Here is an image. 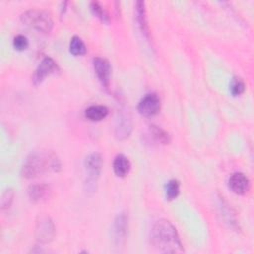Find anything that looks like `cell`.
<instances>
[{
	"label": "cell",
	"mask_w": 254,
	"mask_h": 254,
	"mask_svg": "<svg viewBox=\"0 0 254 254\" xmlns=\"http://www.w3.org/2000/svg\"><path fill=\"white\" fill-rule=\"evenodd\" d=\"M108 114V108L104 105H91L85 109L84 115L91 121H100Z\"/></svg>",
	"instance_id": "obj_14"
},
{
	"label": "cell",
	"mask_w": 254,
	"mask_h": 254,
	"mask_svg": "<svg viewBox=\"0 0 254 254\" xmlns=\"http://www.w3.org/2000/svg\"><path fill=\"white\" fill-rule=\"evenodd\" d=\"M180 193V183L176 179L170 180L166 185V197L168 200H174Z\"/></svg>",
	"instance_id": "obj_18"
},
{
	"label": "cell",
	"mask_w": 254,
	"mask_h": 254,
	"mask_svg": "<svg viewBox=\"0 0 254 254\" xmlns=\"http://www.w3.org/2000/svg\"><path fill=\"white\" fill-rule=\"evenodd\" d=\"M69 52L73 56H81V55L85 54V52H86L85 44L79 37L73 36L71 38L70 43H69Z\"/></svg>",
	"instance_id": "obj_17"
},
{
	"label": "cell",
	"mask_w": 254,
	"mask_h": 254,
	"mask_svg": "<svg viewBox=\"0 0 254 254\" xmlns=\"http://www.w3.org/2000/svg\"><path fill=\"white\" fill-rule=\"evenodd\" d=\"M136 17L138 25L142 31V33L149 38V26L146 16V9H145V3L143 1H137L136 2Z\"/></svg>",
	"instance_id": "obj_13"
},
{
	"label": "cell",
	"mask_w": 254,
	"mask_h": 254,
	"mask_svg": "<svg viewBox=\"0 0 254 254\" xmlns=\"http://www.w3.org/2000/svg\"><path fill=\"white\" fill-rule=\"evenodd\" d=\"M150 241L156 250L163 253L183 251L177 229L167 219H160L153 225L150 232Z\"/></svg>",
	"instance_id": "obj_2"
},
{
	"label": "cell",
	"mask_w": 254,
	"mask_h": 254,
	"mask_svg": "<svg viewBox=\"0 0 254 254\" xmlns=\"http://www.w3.org/2000/svg\"><path fill=\"white\" fill-rule=\"evenodd\" d=\"M57 69H58L57 64L54 62L53 59L49 57L44 58L34 72V75L32 77L33 83L35 85L42 83L47 76L55 72Z\"/></svg>",
	"instance_id": "obj_9"
},
{
	"label": "cell",
	"mask_w": 254,
	"mask_h": 254,
	"mask_svg": "<svg viewBox=\"0 0 254 254\" xmlns=\"http://www.w3.org/2000/svg\"><path fill=\"white\" fill-rule=\"evenodd\" d=\"M21 21L27 27L41 33H50L53 28V20L50 14L42 10H29L21 15Z\"/></svg>",
	"instance_id": "obj_3"
},
{
	"label": "cell",
	"mask_w": 254,
	"mask_h": 254,
	"mask_svg": "<svg viewBox=\"0 0 254 254\" xmlns=\"http://www.w3.org/2000/svg\"><path fill=\"white\" fill-rule=\"evenodd\" d=\"M84 167L87 174V190H93L95 189L96 182L99 178L102 168V157L99 153L93 152L89 154L84 161Z\"/></svg>",
	"instance_id": "obj_4"
},
{
	"label": "cell",
	"mask_w": 254,
	"mask_h": 254,
	"mask_svg": "<svg viewBox=\"0 0 254 254\" xmlns=\"http://www.w3.org/2000/svg\"><path fill=\"white\" fill-rule=\"evenodd\" d=\"M245 90V83L240 77H233L230 82V92L233 96L241 95Z\"/></svg>",
	"instance_id": "obj_20"
},
{
	"label": "cell",
	"mask_w": 254,
	"mask_h": 254,
	"mask_svg": "<svg viewBox=\"0 0 254 254\" xmlns=\"http://www.w3.org/2000/svg\"><path fill=\"white\" fill-rule=\"evenodd\" d=\"M35 235L39 242L49 243L55 236V225L47 215H39L36 221Z\"/></svg>",
	"instance_id": "obj_5"
},
{
	"label": "cell",
	"mask_w": 254,
	"mask_h": 254,
	"mask_svg": "<svg viewBox=\"0 0 254 254\" xmlns=\"http://www.w3.org/2000/svg\"><path fill=\"white\" fill-rule=\"evenodd\" d=\"M28 195L34 202H44L52 196V189L46 184H34L28 188Z\"/></svg>",
	"instance_id": "obj_11"
},
{
	"label": "cell",
	"mask_w": 254,
	"mask_h": 254,
	"mask_svg": "<svg viewBox=\"0 0 254 254\" xmlns=\"http://www.w3.org/2000/svg\"><path fill=\"white\" fill-rule=\"evenodd\" d=\"M228 187L234 193L243 195L248 192L250 189V182L244 174L237 172L229 177Z\"/></svg>",
	"instance_id": "obj_10"
},
{
	"label": "cell",
	"mask_w": 254,
	"mask_h": 254,
	"mask_svg": "<svg viewBox=\"0 0 254 254\" xmlns=\"http://www.w3.org/2000/svg\"><path fill=\"white\" fill-rule=\"evenodd\" d=\"M131 126V118L128 116V114H121L118 119V124L116 126V136L119 139H124L128 137L132 128Z\"/></svg>",
	"instance_id": "obj_15"
},
{
	"label": "cell",
	"mask_w": 254,
	"mask_h": 254,
	"mask_svg": "<svg viewBox=\"0 0 254 254\" xmlns=\"http://www.w3.org/2000/svg\"><path fill=\"white\" fill-rule=\"evenodd\" d=\"M112 166H113L114 174L117 177H121V178L127 176L131 170V163L129 159L122 154H119L114 158Z\"/></svg>",
	"instance_id": "obj_12"
},
{
	"label": "cell",
	"mask_w": 254,
	"mask_h": 254,
	"mask_svg": "<svg viewBox=\"0 0 254 254\" xmlns=\"http://www.w3.org/2000/svg\"><path fill=\"white\" fill-rule=\"evenodd\" d=\"M129 227V217L127 212H120L113 223V239L116 247H122L126 241Z\"/></svg>",
	"instance_id": "obj_6"
},
{
	"label": "cell",
	"mask_w": 254,
	"mask_h": 254,
	"mask_svg": "<svg viewBox=\"0 0 254 254\" xmlns=\"http://www.w3.org/2000/svg\"><path fill=\"white\" fill-rule=\"evenodd\" d=\"M150 132L152 134V137L160 144L167 145V144H170L172 141L171 135L159 126H156L154 124L150 125Z\"/></svg>",
	"instance_id": "obj_16"
},
{
	"label": "cell",
	"mask_w": 254,
	"mask_h": 254,
	"mask_svg": "<svg viewBox=\"0 0 254 254\" xmlns=\"http://www.w3.org/2000/svg\"><path fill=\"white\" fill-rule=\"evenodd\" d=\"M13 197H14V192L12 190H7L3 195H2V199H1V205H2V208H8L13 200Z\"/></svg>",
	"instance_id": "obj_22"
},
{
	"label": "cell",
	"mask_w": 254,
	"mask_h": 254,
	"mask_svg": "<svg viewBox=\"0 0 254 254\" xmlns=\"http://www.w3.org/2000/svg\"><path fill=\"white\" fill-rule=\"evenodd\" d=\"M161 99L156 93L146 94L138 103V111L145 117H152L160 112Z\"/></svg>",
	"instance_id": "obj_7"
},
{
	"label": "cell",
	"mask_w": 254,
	"mask_h": 254,
	"mask_svg": "<svg viewBox=\"0 0 254 254\" xmlns=\"http://www.w3.org/2000/svg\"><path fill=\"white\" fill-rule=\"evenodd\" d=\"M62 164L59 157L51 150H37L29 154L21 168V175L26 179H33L47 173L61 171Z\"/></svg>",
	"instance_id": "obj_1"
},
{
	"label": "cell",
	"mask_w": 254,
	"mask_h": 254,
	"mask_svg": "<svg viewBox=\"0 0 254 254\" xmlns=\"http://www.w3.org/2000/svg\"><path fill=\"white\" fill-rule=\"evenodd\" d=\"M29 46V41L28 39L23 36V35H17L14 37L13 40V47L15 48V50L17 51H24L28 48Z\"/></svg>",
	"instance_id": "obj_21"
},
{
	"label": "cell",
	"mask_w": 254,
	"mask_h": 254,
	"mask_svg": "<svg viewBox=\"0 0 254 254\" xmlns=\"http://www.w3.org/2000/svg\"><path fill=\"white\" fill-rule=\"evenodd\" d=\"M93 68L101 85L104 88H108L111 75L110 63L104 58L96 57L93 59Z\"/></svg>",
	"instance_id": "obj_8"
},
{
	"label": "cell",
	"mask_w": 254,
	"mask_h": 254,
	"mask_svg": "<svg viewBox=\"0 0 254 254\" xmlns=\"http://www.w3.org/2000/svg\"><path fill=\"white\" fill-rule=\"evenodd\" d=\"M90 9L94 16H96L98 19H100L102 22L107 23L109 20L107 12L103 9V7L100 5V3L93 1L90 3Z\"/></svg>",
	"instance_id": "obj_19"
}]
</instances>
